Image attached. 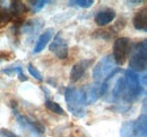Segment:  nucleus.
<instances>
[{
	"instance_id": "obj_1",
	"label": "nucleus",
	"mask_w": 147,
	"mask_h": 137,
	"mask_svg": "<svg viewBox=\"0 0 147 137\" xmlns=\"http://www.w3.org/2000/svg\"><path fill=\"white\" fill-rule=\"evenodd\" d=\"M65 100L69 112L76 118H83L86 115V100L84 88L68 86L65 90Z\"/></svg>"
},
{
	"instance_id": "obj_2",
	"label": "nucleus",
	"mask_w": 147,
	"mask_h": 137,
	"mask_svg": "<svg viewBox=\"0 0 147 137\" xmlns=\"http://www.w3.org/2000/svg\"><path fill=\"white\" fill-rule=\"evenodd\" d=\"M129 60V70L138 73L145 72L147 68V42L142 41L132 44Z\"/></svg>"
},
{
	"instance_id": "obj_3",
	"label": "nucleus",
	"mask_w": 147,
	"mask_h": 137,
	"mask_svg": "<svg viewBox=\"0 0 147 137\" xmlns=\"http://www.w3.org/2000/svg\"><path fill=\"white\" fill-rule=\"evenodd\" d=\"M115 68V62L112 55H107L101 59L93 68V80L95 84H101Z\"/></svg>"
},
{
	"instance_id": "obj_4",
	"label": "nucleus",
	"mask_w": 147,
	"mask_h": 137,
	"mask_svg": "<svg viewBox=\"0 0 147 137\" xmlns=\"http://www.w3.org/2000/svg\"><path fill=\"white\" fill-rule=\"evenodd\" d=\"M14 116L16 117V120L23 130H25L27 134H30V137H42L45 132V127L36 120H33L28 117L19 115L17 111L14 110Z\"/></svg>"
},
{
	"instance_id": "obj_5",
	"label": "nucleus",
	"mask_w": 147,
	"mask_h": 137,
	"mask_svg": "<svg viewBox=\"0 0 147 137\" xmlns=\"http://www.w3.org/2000/svg\"><path fill=\"white\" fill-rule=\"evenodd\" d=\"M123 79H125L129 93L131 96V99H132V101H135L144 93V88H145L140 82L139 74L131 70H126Z\"/></svg>"
},
{
	"instance_id": "obj_6",
	"label": "nucleus",
	"mask_w": 147,
	"mask_h": 137,
	"mask_svg": "<svg viewBox=\"0 0 147 137\" xmlns=\"http://www.w3.org/2000/svg\"><path fill=\"white\" fill-rule=\"evenodd\" d=\"M131 46V42L128 37H119L113 43V60L115 64L122 65L126 61L129 49Z\"/></svg>"
},
{
	"instance_id": "obj_7",
	"label": "nucleus",
	"mask_w": 147,
	"mask_h": 137,
	"mask_svg": "<svg viewBox=\"0 0 147 137\" xmlns=\"http://www.w3.org/2000/svg\"><path fill=\"white\" fill-rule=\"evenodd\" d=\"M49 49H50V51L52 52L59 60L67 59L68 51H69V46H68L67 41L63 38L61 32H58L55 35V37H53V39H52Z\"/></svg>"
},
{
	"instance_id": "obj_8",
	"label": "nucleus",
	"mask_w": 147,
	"mask_h": 137,
	"mask_svg": "<svg viewBox=\"0 0 147 137\" xmlns=\"http://www.w3.org/2000/svg\"><path fill=\"white\" fill-rule=\"evenodd\" d=\"M43 26H44V20L42 18H33L23 23L20 27V32L24 35L28 36V38L31 39L42 29Z\"/></svg>"
},
{
	"instance_id": "obj_9",
	"label": "nucleus",
	"mask_w": 147,
	"mask_h": 137,
	"mask_svg": "<svg viewBox=\"0 0 147 137\" xmlns=\"http://www.w3.org/2000/svg\"><path fill=\"white\" fill-rule=\"evenodd\" d=\"M93 63H94V60H92V59L78 61L71 68V71H70V81L73 83L77 82L84 75V73L88 70V68L92 65Z\"/></svg>"
},
{
	"instance_id": "obj_10",
	"label": "nucleus",
	"mask_w": 147,
	"mask_h": 137,
	"mask_svg": "<svg viewBox=\"0 0 147 137\" xmlns=\"http://www.w3.org/2000/svg\"><path fill=\"white\" fill-rule=\"evenodd\" d=\"M134 137H147V116L146 114L139 115L134 120Z\"/></svg>"
},
{
	"instance_id": "obj_11",
	"label": "nucleus",
	"mask_w": 147,
	"mask_h": 137,
	"mask_svg": "<svg viewBox=\"0 0 147 137\" xmlns=\"http://www.w3.org/2000/svg\"><path fill=\"white\" fill-rule=\"evenodd\" d=\"M115 18V11L113 9L107 8L103 10H100L96 15H95V23L98 26H105L108 24L112 23Z\"/></svg>"
},
{
	"instance_id": "obj_12",
	"label": "nucleus",
	"mask_w": 147,
	"mask_h": 137,
	"mask_svg": "<svg viewBox=\"0 0 147 137\" xmlns=\"http://www.w3.org/2000/svg\"><path fill=\"white\" fill-rule=\"evenodd\" d=\"M52 36H53V29L52 28H48L45 32H43L42 34L38 36V38H37V42L36 44H35V46H34L33 53L37 54V53L43 51L45 49V46L49 44V42L51 41Z\"/></svg>"
},
{
	"instance_id": "obj_13",
	"label": "nucleus",
	"mask_w": 147,
	"mask_h": 137,
	"mask_svg": "<svg viewBox=\"0 0 147 137\" xmlns=\"http://www.w3.org/2000/svg\"><path fill=\"white\" fill-rule=\"evenodd\" d=\"M134 27L137 31H142V32H146L147 31V10L146 8H144L143 10H139L132 20Z\"/></svg>"
},
{
	"instance_id": "obj_14",
	"label": "nucleus",
	"mask_w": 147,
	"mask_h": 137,
	"mask_svg": "<svg viewBox=\"0 0 147 137\" xmlns=\"http://www.w3.org/2000/svg\"><path fill=\"white\" fill-rule=\"evenodd\" d=\"M84 92H85L86 104H92L101 97V94H100V84H90L86 88H84Z\"/></svg>"
},
{
	"instance_id": "obj_15",
	"label": "nucleus",
	"mask_w": 147,
	"mask_h": 137,
	"mask_svg": "<svg viewBox=\"0 0 147 137\" xmlns=\"http://www.w3.org/2000/svg\"><path fill=\"white\" fill-rule=\"evenodd\" d=\"M9 13L11 16H15V17H19L20 15H23L27 8H26V5L22 1H11L10 2V7H9Z\"/></svg>"
},
{
	"instance_id": "obj_16",
	"label": "nucleus",
	"mask_w": 147,
	"mask_h": 137,
	"mask_svg": "<svg viewBox=\"0 0 147 137\" xmlns=\"http://www.w3.org/2000/svg\"><path fill=\"white\" fill-rule=\"evenodd\" d=\"M121 137H134V120L125 121L120 129Z\"/></svg>"
},
{
	"instance_id": "obj_17",
	"label": "nucleus",
	"mask_w": 147,
	"mask_h": 137,
	"mask_svg": "<svg viewBox=\"0 0 147 137\" xmlns=\"http://www.w3.org/2000/svg\"><path fill=\"white\" fill-rule=\"evenodd\" d=\"M45 108L48 110H50L51 112H53L55 115H65V110L62 109V107L57 103L55 101H52V100H47L45 101Z\"/></svg>"
},
{
	"instance_id": "obj_18",
	"label": "nucleus",
	"mask_w": 147,
	"mask_h": 137,
	"mask_svg": "<svg viewBox=\"0 0 147 137\" xmlns=\"http://www.w3.org/2000/svg\"><path fill=\"white\" fill-rule=\"evenodd\" d=\"M94 3L93 0H71L68 1V6L70 7H79V8H90Z\"/></svg>"
},
{
	"instance_id": "obj_19",
	"label": "nucleus",
	"mask_w": 147,
	"mask_h": 137,
	"mask_svg": "<svg viewBox=\"0 0 147 137\" xmlns=\"http://www.w3.org/2000/svg\"><path fill=\"white\" fill-rule=\"evenodd\" d=\"M27 70H28V73L34 78V79H36L37 81H42L43 80V76H42V74H41V72L37 70L32 63H30L28 64V67H27Z\"/></svg>"
},
{
	"instance_id": "obj_20",
	"label": "nucleus",
	"mask_w": 147,
	"mask_h": 137,
	"mask_svg": "<svg viewBox=\"0 0 147 137\" xmlns=\"http://www.w3.org/2000/svg\"><path fill=\"white\" fill-rule=\"evenodd\" d=\"M11 19V15L6 7L0 6V23H6Z\"/></svg>"
},
{
	"instance_id": "obj_21",
	"label": "nucleus",
	"mask_w": 147,
	"mask_h": 137,
	"mask_svg": "<svg viewBox=\"0 0 147 137\" xmlns=\"http://www.w3.org/2000/svg\"><path fill=\"white\" fill-rule=\"evenodd\" d=\"M49 1H44V0H37V1H30V3H31V6H32V9H33V11H40L44 6H45V3H48Z\"/></svg>"
},
{
	"instance_id": "obj_22",
	"label": "nucleus",
	"mask_w": 147,
	"mask_h": 137,
	"mask_svg": "<svg viewBox=\"0 0 147 137\" xmlns=\"http://www.w3.org/2000/svg\"><path fill=\"white\" fill-rule=\"evenodd\" d=\"M0 136L1 137H19L15 133H13L11 130L7 129V128H1L0 129Z\"/></svg>"
},
{
	"instance_id": "obj_23",
	"label": "nucleus",
	"mask_w": 147,
	"mask_h": 137,
	"mask_svg": "<svg viewBox=\"0 0 147 137\" xmlns=\"http://www.w3.org/2000/svg\"><path fill=\"white\" fill-rule=\"evenodd\" d=\"M20 70H23V68H22L20 65H18V67H10V68H5L2 72L6 73V74H8V75H11L13 73H17V72L20 71Z\"/></svg>"
},
{
	"instance_id": "obj_24",
	"label": "nucleus",
	"mask_w": 147,
	"mask_h": 137,
	"mask_svg": "<svg viewBox=\"0 0 147 137\" xmlns=\"http://www.w3.org/2000/svg\"><path fill=\"white\" fill-rule=\"evenodd\" d=\"M17 74H18V79L22 81V82H25V81H27V80H28V78L23 73V70L18 71V72H17Z\"/></svg>"
},
{
	"instance_id": "obj_25",
	"label": "nucleus",
	"mask_w": 147,
	"mask_h": 137,
	"mask_svg": "<svg viewBox=\"0 0 147 137\" xmlns=\"http://www.w3.org/2000/svg\"><path fill=\"white\" fill-rule=\"evenodd\" d=\"M143 1H128V3H134V5H136V3H142Z\"/></svg>"
},
{
	"instance_id": "obj_26",
	"label": "nucleus",
	"mask_w": 147,
	"mask_h": 137,
	"mask_svg": "<svg viewBox=\"0 0 147 137\" xmlns=\"http://www.w3.org/2000/svg\"><path fill=\"white\" fill-rule=\"evenodd\" d=\"M0 64H1V60H0Z\"/></svg>"
}]
</instances>
